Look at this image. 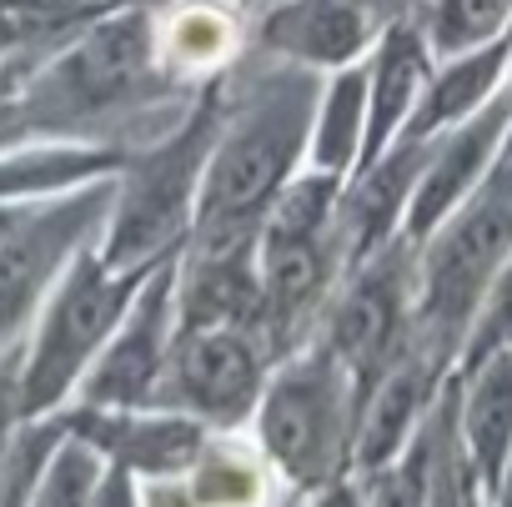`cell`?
I'll return each mask as SVG.
<instances>
[{"mask_svg":"<svg viewBox=\"0 0 512 507\" xmlns=\"http://www.w3.org/2000/svg\"><path fill=\"white\" fill-rule=\"evenodd\" d=\"M307 111H312V91L297 86H277L267 101H256L246 111V121L216 146L206 186H201V231H206V251H231L246 241L251 221L262 216V206L277 196V186L287 181L302 131H307Z\"/></svg>","mask_w":512,"mask_h":507,"instance_id":"6da1fadb","label":"cell"},{"mask_svg":"<svg viewBox=\"0 0 512 507\" xmlns=\"http://www.w3.org/2000/svg\"><path fill=\"white\" fill-rule=\"evenodd\" d=\"M512 257V191L477 186L432 236L422 257V297H417V327L422 342L447 352L467 337L492 277Z\"/></svg>","mask_w":512,"mask_h":507,"instance_id":"7a4b0ae2","label":"cell"},{"mask_svg":"<svg viewBox=\"0 0 512 507\" xmlns=\"http://www.w3.org/2000/svg\"><path fill=\"white\" fill-rule=\"evenodd\" d=\"M131 282L136 272L126 277H111L106 262H86L71 272L66 292L51 302L46 312V327L36 337V352H31V367L21 377V412H41L51 407L81 372V362L106 342V332L126 317V302H131Z\"/></svg>","mask_w":512,"mask_h":507,"instance_id":"3957f363","label":"cell"},{"mask_svg":"<svg viewBox=\"0 0 512 507\" xmlns=\"http://www.w3.org/2000/svg\"><path fill=\"white\" fill-rule=\"evenodd\" d=\"M337 357H317L297 372H287L262 407V442L297 482H322L342 447V382Z\"/></svg>","mask_w":512,"mask_h":507,"instance_id":"277c9868","label":"cell"},{"mask_svg":"<svg viewBox=\"0 0 512 507\" xmlns=\"http://www.w3.org/2000/svg\"><path fill=\"white\" fill-rule=\"evenodd\" d=\"M507 121H512V86H502L482 111H472L467 121H457L437 151H427V166L412 186V201H407V236L412 241H427L487 176L502 136H507Z\"/></svg>","mask_w":512,"mask_h":507,"instance_id":"5b68a950","label":"cell"},{"mask_svg":"<svg viewBox=\"0 0 512 507\" xmlns=\"http://www.w3.org/2000/svg\"><path fill=\"white\" fill-rule=\"evenodd\" d=\"M201 151H206V121L191 126L181 141H171L161 156H151L136 171L121 221H116V236H111V251H106V267L136 272L141 257H161L176 221L186 216V201H191V186L201 171Z\"/></svg>","mask_w":512,"mask_h":507,"instance_id":"8992f818","label":"cell"},{"mask_svg":"<svg viewBox=\"0 0 512 507\" xmlns=\"http://www.w3.org/2000/svg\"><path fill=\"white\" fill-rule=\"evenodd\" d=\"M402 342H407V257L392 251V257L372 262L337 302L332 352L357 377H377L402 357Z\"/></svg>","mask_w":512,"mask_h":507,"instance_id":"52a82bcc","label":"cell"},{"mask_svg":"<svg viewBox=\"0 0 512 507\" xmlns=\"http://www.w3.org/2000/svg\"><path fill=\"white\" fill-rule=\"evenodd\" d=\"M171 377L186 407H196L201 417L236 422L262 387V357L241 327H201L181 337Z\"/></svg>","mask_w":512,"mask_h":507,"instance_id":"ba28073f","label":"cell"},{"mask_svg":"<svg viewBox=\"0 0 512 507\" xmlns=\"http://www.w3.org/2000/svg\"><path fill=\"white\" fill-rule=\"evenodd\" d=\"M512 76V31L477 46V51H462V56H447V66L437 76H427L412 116H407V131L402 141H437L442 131H452L457 121H467L472 111H482Z\"/></svg>","mask_w":512,"mask_h":507,"instance_id":"9c48e42d","label":"cell"},{"mask_svg":"<svg viewBox=\"0 0 512 507\" xmlns=\"http://www.w3.org/2000/svg\"><path fill=\"white\" fill-rule=\"evenodd\" d=\"M462 372H467V392H462L457 427H462L467 472L477 487L497 492L512 457V347H497Z\"/></svg>","mask_w":512,"mask_h":507,"instance_id":"30bf717a","label":"cell"},{"mask_svg":"<svg viewBox=\"0 0 512 507\" xmlns=\"http://www.w3.org/2000/svg\"><path fill=\"white\" fill-rule=\"evenodd\" d=\"M437 382V347H417L402 352L372 387L367 407H362V427H357V462L362 467H387L392 457H402V442L412 432V422L422 417L427 397Z\"/></svg>","mask_w":512,"mask_h":507,"instance_id":"8fae6325","label":"cell"},{"mask_svg":"<svg viewBox=\"0 0 512 507\" xmlns=\"http://www.w3.org/2000/svg\"><path fill=\"white\" fill-rule=\"evenodd\" d=\"M96 201L81 206H61L41 221H16V231L0 241V337H6L36 302V292L46 287L51 267L61 262V251L71 246V236L91 221Z\"/></svg>","mask_w":512,"mask_h":507,"instance_id":"7c38bea8","label":"cell"},{"mask_svg":"<svg viewBox=\"0 0 512 507\" xmlns=\"http://www.w3.org/2000/svg\"><path fill=\"white\" fill-rule=\"evenodd\" d=\"M422 86H427V41L412 26H392L367 76V126H362V151H357L362 166H372L382 146L397 136V126H407Z\"/></svg>","mask_w":512,"mask_h":507,"instance_id":"4fadbf2b","label":"cell"},{"mask_svg":"<svg viewBox=\"0 0 512 507\" xmlns=\"http://www.w3.org/2000/svg\"><path fill=\"white\" fill-rule=\"evenodd\" d=\"M146 21L141 16H126V21H111L101 31L86 36V46H76V56L56 71V91L71 101V106H101V101H116L141 71H146Z\"/></svg>","mask_w":512,"mask_h":507,"instance_id":"5bb4252c","label":"cell"},{"mask_svg":"<svg viewBox=\"0 0 512 507\" xmlns=\"http://www.w3.org/2000/svg\"><path fill=\"white\" fill-rule=\"evenodd\" d=\"M161 322H166V287H151L146 302L131 312V327L121 332V342L96 367V377L86 387L91 402L136 407L151 397V382L161 372Z\"/></svg>","mask_w":512,"mask_h":507,"instance_id":"9a60e30c","label":"cell"},{"mask_svg":"<svg viewBox=\"0 0 512 507\" xmlns=\"http://www.w3.org/2000/svg\"><path fill=\"white\" fill-rule=\"evenodd\" d=\"M427 151H432V141H402L397 156H387L382 166L377 161L367 166V181L347 201V246L357 257H367V251L397 226V216L412 201V186L427 166Z\"/></svg>","mask_w":512,"mask_h":507,"instance_id":"2e32d148","label":"cell"},{"mask_svg":"<svg viewBox=\"0 0 512 507\" xmlns=\"http://www.w3.org/2000/svg\"><path fill=\"white\" fill-rule=\"evenodd\" d=\"M267 41L307 61H347L367 41V16L352 0H297L267 21Z\"/></svg>","mask_w":512,"mask_h":507,"instance_id":"e0dca14e","label":"cell"},{"mask_svg":"<svg viewBox=\"0 0 512 507\" xmlns=\"http://www.w3.org/2000/svg\"><path fill=\"white\" fill-rule=\"evenodd\" d=\"M81 432L101 447L116 452L126 467H146V472H176L186 462L201 457V432L181 417H111V422H81Z\"/></svg>","mask_w":512,"mask_h":507,"instance_id":"ac0fdd59","label":"cell"},{"mask_svg":"<svg viewBox=\"0 0 512 507\" xmlns=\"http://www.w3.org/2000/svg\"><path fill=\"white\" fill-rule=\"evenodd\" d=\"M512 31V0H432L427 41L442 56L477 51Z\"/></svg>","mask_w":512,"mask_h":507,"instance_id":"d6986e66","label":"cell"},{"mask_svg":"<svg viewBox=\"0 0 512 507\" xmlns=\"http://www.w3.org/2000/svg\"><path fill=\"white\" fill-rule=\"evenodd\" d=\"M362 106H367V76L347 71L322 106V131H317V166L322 171H342L362 151Z\"/></svg>","mask_w":512,"mask_h":507,"instance_id":"ffe728a7","label":"cell"},{"mask_svg":"<svg viewBox=\"0 0 512 507\" xmlns=\"http://www.w3.org/2000/svg\"><path fill=\"white\" fill-rule=\"evenodd\" d=\"M432 467H437V432H422L407 457L377 467L372 507H432Z\"/></svg>","mask_w":512,"mask_h":507,"instance_id":"44dd1931","label":"cell"},{"mask_svg":"<svg viewBox=\"0 0 512 507\" xmlns=\"http://www.w3.org/2000/svg\"><path fill=\"white\" fill-rule=\"evenodd\" d=\"M497 347H512V257L502 262V272L492 277L467 337H462V367H472L477 357L497 352Z\"/></svg>","mask_w":512,"mask_h":507,"instance_id":"7402d4cb","label":"cell"},{"mask_svg":"<svg viewBox=\"0 0 512 507\" xmlns=\"http://www.w3.org/2000/svg\"><path fill=\"white\" fill-rule=\"evenodd\" d=\"M91 457L81 447H66L46 477V487L36 482V507H86L91 502Z\"/></svg>","mask_w":512,"mask_h":507,"instance_id":"603a6c76","label":"cell"},{"mask_svg":"<svg viewBox=\"0 0 512 507\" xmlns=\"http://www.w3.org/2000/svg\"><path fill=\"white\" fill-rule=\"evenodd\" d=\"M487 186H502V191H512V121H507V136H502V146H497V156H492V166H487V176H482Z\"/></svg>","mask_w":512,"mask_h":507,"instance_id":"cb8c5ba5","label":"cell"},{"mask_svg":"<svg viewBox=\"0 0 512 507\" xmlns=\"http://www.w3.org/2000/svg\"><path fill=\"white\" fill-rule=\"evenodd\" d=\"M96 507H136V502H131V482H126V472L106 477V487L96 492Z\"/></svg>","mask_w":512,"mask_h":507,"instance_id":"d4e9b609","label":"cell"},{"mask_svg":"<svg viewBox=\"0 0 512 507\" xmlns=\"http://www.w3.org/2000/svg\"><path fill=\"white\" fill-rule=\"evenodd\" d=\"M11 126H16V111H11V101H0V141L11 136Z\"/></svg>","mask_w":512,"mask_h":507,"instance_id":"484cf974","label":"cell"},{"mask_svg":"<svg viewBox=\"0 0 512 507\" xmlns=\"http://www.w3.org/2000/svg\"><path fill=\"white\" fill-rule=\"evenodd\" d=\"M322 507H357V502H352V492H332Z\"/></svg>","mask_w":512,"mask_h":507,"instance_id":"4316f807","label":"cell"},{"mask_svg":"<svg viewBox=\"0 0 512 507\" xmlns=\"http://www.w3.org/2000/svg\"><path fill=\"white\" fill-rule=\"evenodd\" d=\"M11 231H16V216H11V211H0V241H6Z\"/></svg>","mask_w":512,"mask_h":507,"instance_id":"83f0119b","label":"cell"},{"mask_svg":"<svg viewBox=\"0 0 512 507\" xmlns=\"http://www.w3.org/2000/svg\"><path fill=\"white\" fill-rule=\"evenodd\" d=\"M507 86H512V76H507Z\"/></svg>","mask_w":512,"mask_h":507,"instance_id":"f1b7e54d","label":"cell"}]
</instances>
